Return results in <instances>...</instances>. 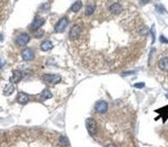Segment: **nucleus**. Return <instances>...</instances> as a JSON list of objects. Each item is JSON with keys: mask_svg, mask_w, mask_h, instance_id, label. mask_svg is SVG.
Masks as SVG:
<instances>
[{"mask_svg": "<svg viewBox=\"0 0 168 147\" xmlns=\"http://www.w3.org/2000/svg\"><path fill=\"white\" fill-rule=\"evenodd\" d=\"M42 80L47 84L56 85L61 82V76L58 74H45L42 76Z\"/></svg>", "mask_w": 168, "mask_h": 147, "instance_id": "obj_1", "label": "nucleus"}, {"mask_svg": "<svg viewBox=\"0 0 168 147\" xmlns=\"http://www.w3.org/2000/svg\"><path fill=\"white\" fill-rule=\"evenodd\" d=\"M86 127H87V130L89 133V135L91 136H95L97 134V123L96 120L93 119V118H88L86 120Z\"/></svg>", "mask_w": 168, "mask_h": 147, "instance_id": "obj_2", "label": "nucleus"}, {"mask_svg": "<svg viewBox=\"0 0 168 147\" xmlns=\"http://www.w3.org/2000/svg\"><path fill=\"white\" fill-rule=\"evenodd\" d=\"M80 32H81V27H80V25H78V23L74 25V26L71 27L70 32H69V37H70V39H73V40L78 39L79 36H80Z\"/></svg>", "mask_w": 168, "mask_h": 147, "instance_id": "obj_3", "label": "nucleus"}, {"mask_svg": "<svg viewBox=\"0 0 168 147\" xmlns=\"http://www.w3.org/2000/svg\"><path fill=\"white\" fill-rule=\"evenodd\" d=\"M68 26V19L66 18V17H63L61 19H59L58 22L56 23V26H55V31L56 32H63L65 29H66V27Z\"/></svg>", "mask_w": 168, "mask_h": 147, "instance_id": "obj_4", "label": "nucleus"}, {"mask_svg": "<svg viewBox=\"0 0 168 147\" xmlns=\"http://www.w3.org/2000/svg\"><path fill=\"white\" fill-rule=\"evenodd\" d=\"M21 57H22L23 60L30 61V60H32L35 58V53H33V50L30 49V48H26V49H23L21 51Z\"/></svg>", "mask_w": 168, "mask_h": 147, "instance_id": "obj_5", "label": "nucleus"}, {"mask_svg": "<svg viewBox=\"0 0 168 147\" xmlns=\"http://www.w3.org/2000/svg\"><path fill=\"white\" fill-rule=\"evenodd\" d=\"M29 41H30V36H29L28 33H26V32L20 33V35L17 37V43H18L19 46H26Z\"/></svg>", "mask_w": 168, "mask_h": 147, "instance_id": "obj_6", "label": "nucleus"}, {"mask_svg": "<svg viewBox=\"0 0 168 147\" xmlns=\"http://www.w3.org/2000/svg\"><path fill=\"white\" fill-rule=\"evenodd\" d=\"M108 110V104L106 103L105 100H100L96 104V112L99 114H105Z\"/></svg>", "mask_w": 168, "mask_h": 147, "instance_id": "obj_7", "label": "nucleus"}, {"mask_svg": "<svg viewBox=\"0 0 168 147\" xmlns=\"http://www.w3.org/2000/svg\"><path fill=\"white\" fill-rule=\"evenodd\" d=\"M124 10V8H123V6L119 3V2H115V3H113L110 7H109V11L113 13V15H120L121 12Z\"/></svg>", "mask_w": 168, "mask_h": 147, "instance_id": "obj_8", "label": "nucleus"}, {"mask_svg": "<svg viewBox=\"0 0 168 147\" xmlns=\"http://www.w3.org/2000/svg\"><path fill=\"white\" fill-rule=\"evenodd\" d=\"M16 100H17L18 104L25 105V104H27L29 102V96L26 94V93H23V92H20V93H18V96H17V99Z\"/></svg>", "mask_w": 168, "mask_h": 147, "instance_id": "obj_9", "label": "nucleus"}, {"mask_svg": "<svg viewBox=\"0 0 168 147\" xmlns=\"http://www.w3.org/2000/svg\"><path fill=\"white\" fill-rule=\"evenodd\" d=\"M21 78H22V73H21L20 70H13L12 71V76H11L10 78V82L13 83V84H17V83L20 82Z\"/></svg>", "mask_w": 168, "mask_h": 147, "instance_id": "obj_10", "label": "nucleus"}, {"mask_svg": "<svg viewBox=\"0 0 168 147\" xmlns=\"http://www.w3.org/2000/svg\"><path fill=\"white\" fill-rule=\"evenodd\" d=\"M158 67H159V69L163 70V71H168V57L161 58V59L158 61Z\"/></svg>", "mask_w": 168, "mask_h": 147, "instance_id": "obj_11", "label": "nucleus"}, {"mask_svg": "<svg viewBox=\"0 0 168 147\" xmlns=\"http://www.w3.org/2000/svg\"><path fill=\"white\" fill-rule=\"evenodd\" d=\"M3 95L5 96H10V95L13 94V92H15V86L12 83H9V84H7L5 87H3Z\"/></svg>", "mask_w": 168, "mask_h": 147, "instance_id": "obj_12", "label": "nucleus"}, {"mask_svg": "<svg viewBox=\"0 0 168 147\" xmlns=\"http://www.w3.org/2000/svg\"><path fill=\"white\" fill-rule=\"evenodd\" d=\"M39 98H40V100L50 99V98H53V93H51L49 89H43L41 92V94L39 95Z\"/></svg>", "mask_w": 168, "mask_h": 147, "instance_id": "obj_13", "label": "nucleus"}, {"mask_svg": "<svg viewBox=\"0 0 168 147\" xmlns=\"http://www.w3.org/2000/svg\"><path fill=\"white\" fill-rule=\"evenodd\" d=\"M53 47V42L49 41V40H46V41L41 42V45H40V49H41L42 51H49V50H51Z\"/></svg>", "mask_w": 168, "mask_h": 147, "instance_id": "obj_14", "label": "nucleus"}, {"mask_svg": "<svg viewBox=\"0 0 168 147\" xmlns=\"http://www.w3.org/2000/svg\"><path fill=\"white\" fill-rule=\"evenodd\" d=\"M45 23V19L43 18H36L35 20L32 21V23H31V28L32 29H38V28H40L42 25Z\"/></svg>", "mask_w": 168, "mask_h": 147, "instance_id": "obj_15", "label": "nucleus"}, {"mask_svg": "<svg viewBox=\"0 0 168 147\" xmlns=\"http://www.w3.org/2000/svg\"><path fill=\"white\" fill-rule=\"evenodd\" d=\"M95 10H96V5H95L94 2H90V3H88V6L86 7L85 13H86V16H91L95 12Z\"/></svg>", "mask_w": 168, "mask_h": 147, "instance_id": "obj_16", "label": "nucleus"}, {"mask_svg": "<svg viewBox=\"0 0 168 147\" xmlns=\"http://www.w3.org/2000/svg\"><path fill=\"white\" fill-rule=\"evenodd\" d=\"M81 7H83V2L80 0H77V1H75L74 3L71 5L70 10L73 11V12H78V11L81 9Z\"/></svg>", "mask_w": 168, "mask_h": 147, "instance_id": "obj_17", "label": "nucleus"}, {"mask_svg": "<svg viewBox=\"0 0 168 147\" xmlns=\"http://www.w3.org/2000/svg\"><path fill=\"white\" fill-rule=\"evenodd\" d=\"M58 144L63 147H68L69 146V139L66 136H60L59 137V140H58Z\"/></svg>", "mask_w": 168, "mask_h": 147, "instance_id": "obj_18", "label": "nucleus"}, {"mask_svg": "<svg viewBox=\"0 0 168 147\" xmlns=\"http://www.w3.org/2000/svg\"><path fill=\"white\" fill-rule=\"evenodd\" d=\"M42 35H43V31H42L41 29H37L36 32H35V37L36 38H40Z\"/></svg>", "mask_w": 168, "mask_h": 147, "instance_id": "obj_19", "label": "nucleus"}, {"mask_svg": "<svg viewBox=\"0 0 168 147\" xmlns=\"http://www.w3.org/2000/svg\"><path fill=\"white\" fill-rule=\"evenodd\" d=\"M134 87H135V88H144V87H145V84H144V83H138V84L134 85Z\"/></svg>", "mask_w": 168, "mask_h": 147, "instance_id": "obj_20", "label": "nucleus"}, {"mask_svg": "<svg viewBox=\"0 0 168 147\" xmlns=\"http://www.w3.org/2000/svg\"><path fill=\"white\" fill-rule=\"evenodd\" d=\"M49 7H50V5H49V3H46V6H45V5H42L41 7H40V10H42V9L48 10V9H49Z\"/></svg>", "mask_w": 168, "mask_h": 147, "instance_id": "obj_21", "label": "nucleus"}, {"mask_svg": "<svg viewBox=\"0 0 168 147\" xmlns=\"http://www.w3.org/2000/svg\"><path fill=\"white\" fill-rule=\"evenodd\" d=\"M160 41L165 42V43H168V39H166V37H165V36H160Z\"/></svg>", "mask_w": 168, "mask_h": 147, "instance_id": "obj_22", "label": "nucleus"}, {"mask_svg": "<svg viewBox=\"0 0 168 147\" xmlns=\"http://www.w3.org/2000/svg\"><path fill=\"white\" fill-rule=\"evenodd\" d=\"M139 2H140L141 6H145L147 2H149V0H139Z\"/></svg>", "mask_w": 168, "mask_h": 147, "instance_id": "obj_23", "label": "nucleus"}, {"mask_svg": "<svg viewBox=\"0 0 168 147\" xmlns=\"http://www.w3.org/2000/svg\"><path fill=\"white\" fill-rule=\"evenodd\" d=\"M3 65H5V61H3L2 59H0V68H2V67H3Z\"/></svg>", "mask_w": 168, "mask_h": 147, "instance_id": "obj_24", "label": "nucleus"}, {"mask_svg": "<svg viewBox=\"0 0 168 147\" xmlns=\"http://www.w3.org/2000/svg\"><path fill=\"white\" fill-rule=\"evenodd\" d=\"M106 147H117L116 145H114V144H110V145H107Z\"/></svg>", "mask_w": 168, "mask_h": 147, "instance_id": "obj_25", "label": "nucleus"}, {"mask_svg": "<svg viewBox=\"0 0 168 147\" xmlns=\"http://www.w3.org/2000/svg\"><path fill=\"white\" fill-rule=\"evenodd\" d=\"M2 38H3V37H2V35L0 33V41H2Z\"/></svg>", "mask_w": 168, "mask_h": 147, "instance_id": "obj_26", "label": "nucleus"}, {"mask_svg": "<svg viewBox=\"0 0 168 147\" xmlns=\"http://www.w3.org/2000/svg\"><path fill=\"white\" fill-rule=\"evenodd\" d=\"M166 97H167V98H168V94H167V95H166Z\"/></svg>", "mask_w": 168, "mask_h": 147, "instance_id": "obj_27", "label": "nucleus"}]
</instances>
